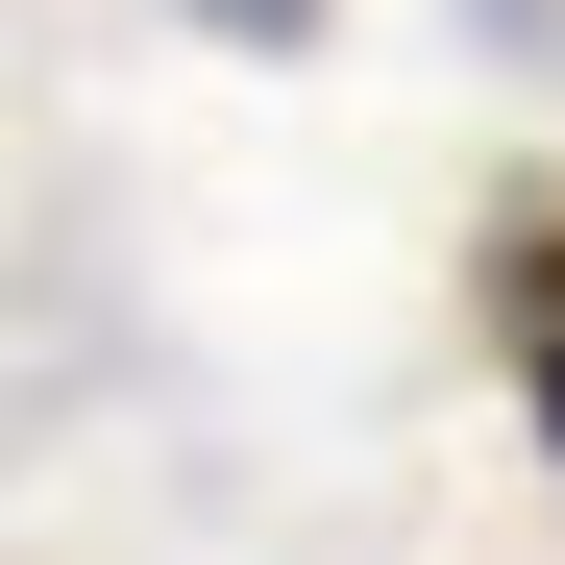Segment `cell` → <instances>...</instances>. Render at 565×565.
I'll return each instance as SVG.
<instances>
[{
  "label": "cell",
  "mask_w": 565,
  "mask_h": 565,
  "mask_svg": "<svg viewBox=\"0 0 565 565\" xmlns=\"http://www.w3.org/2000/svg\"><path fill=\"white\" fill-rule=\"evenodd\" d=\"M516 394H541V443H565V246H516Z\"/></svg>",
  "instance_id": "6da1fadb"
},
{
  "label": "cell",
  "mask_w": 565,
  "mask_h": 565,
  "mask_svg": "<svg viewBox=\"0 0 565 565\" xmlns=\"http://www.w3.org/2000/svg\"><path fill=\"white\" fill-rule=\"evenodd\" d=\"M222 25H296V0H222Z\"/></svg>",
  "instance_id": "7a4b0ae2"
}]
</instances>
